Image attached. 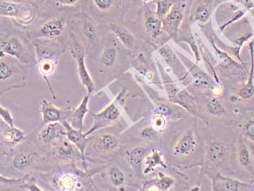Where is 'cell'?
I'll return each mask as SVG.
<instances>
[{
  "instance_id": "8fae6325",
  "label": "cell",
  "mask_w": 254,
  "mask_h": 191,
  "mask_svg": "<svg viewBox=\"0 0 254 191\" xmlns=\"http://www.w3.org/2000/svg\"><path fill=\"white\" fill-rule=\"evenodd\" d=\"M178 55L181 58L182 60L184 61L192 76H193V79H195L194 85L195 87H199V88H211V90L214 88L212 79L208 74H206L203 70L200 69L195 64L191 63L184 56L180 53H178Z\"/></svg>"
},
{
  "instance_id": "44dd1931",
  "label": "cell",
  "mask_w": 254,
  "mask_h": 191,
  "mask_svg": "<svg viewBox=\"0 0 254 191\" xmlns=\"http://www.w3.org/2000/svg\"><path fill=\"white\" fill-rule=\"evenodd\" d=\"M171 101L183 106L188 112L198 115L197 105L192 95H190L186 90H179Z\"/></svg>"
},
{
  "instance_id": "cb8c5ba5",
  "label": "cell",
  "mask_w": 254,
  "mask_h": 191,
  "mask_svg": "<svg viewBox=\"0 0 254 191\" xmlns=\"http://www.w3.org/2000/svg\"><path fill=\"white\" fill-rule=\"evenodd\" d=\"M35 153L23 152L17 155L12 161V167L19 171L27 170L35 159Z\"/></svg>"
},
{
  "instance_id": "9a60e30c",
  "label": "cell",
  "mask_w": 254,
  "mask_h": 191,
  "mask_svg": "<svg viewBox=\"0 0 254 191\" xmlns=\"http://www.w3.org/2000/svg\"><path fill=\"white\" fill-rule=\"evenodd\" d=\"M65 18L63 17H56L42 25L40 29V34L48 38H56L61 35L65 29Z\"/></svg>"
},
{
  "instance_id": "d6a6232c",
  "label": "cell",
  "mask_w": 254,
  "mask_h": 191,
  "mask_svg": "<svg viewBox=\"0 0 254 191\" xmlns=\"http://www.w3.org/2000/svg\"><path fill=\"white\" fill-rule=\"evenodd\" d=\"M253 36L252 32H247L241 37H238L236 40L233 41V44H234V47H233V52H234L235 56H236L237 59L241 61V64L244 65L243 61L241 60V56H240V52H241V48L246 41L249 40L251 37Z\"/></svg>"
},
{
  "instance_id": "30bf717a",
  "label": "cell",
  "mask_w": 254,
  "mask_h": 191,
  "mask_svg": "<svg viewBox=\"0 0 254 191\" xmlns=\"http://www.w3.org/2000/svg\"><path fill=\"white\" fill-rule=\"evenodd\" d=\"M183 19V12L180 7H172L170 12L162 19L164 30L174 40H177V34Z\"/></svg>"
},
{
  "instance_id": "7c38bea8",
  "label": "cell",
  "mask_w": 254,
  "mask_h": 191,
  "mask_svg": "<svg viewBox=\"0 0 254 191\" xmlns=\"http://www.w3.org/2000/svg\"><path fill=\"white\" fill-rule=\"evenodd\" d=\"M63 124L66 129L67 138L72 143L74 144L76 148L79 150L81 154L83 164H84V168L86 169L85 149L89 142L88 139L86 138L87 136L85 135V134H83L82 130H79V129H76L72 127L71 125L68 122H64Z\"/></svg>"
},
{
  "instance_id": "4fadbf2b",
  "label": "cell",
  "mask_w": 254,
  "mask_h": 191,
  "mask_svg": "<svg viewBox=\"0 0 254 191\" xmlns=\"http://www.w3.org/2000/svg\"><path fill=\"white\" fill-rule=\"evenodd\" d=\"M72 53L77 63L78 74L80 81L82 83L84 87L87 89L88 95H91L95 91V84H94L93 81L86 68L85 55L81 53V51H76L74 53L72 52Z\"/></svg>"
},
{
  "instance_id": "6da1fadb",
  "label": "cell",
  "mask_w": 254,
  "mask_h": 191,
  "mask_svg": "<svg viewBox=\"0 0 254 191\" xmlns=\"http://www.w3.org/2000/svg\"><path fill=\"white\" fill-rule=\"evenodd\" d=\"M127 100V90H123L119 92L116 99L107 108L99 114H92L94 124L88 131L84 133L88 136L92 133L102 128H106L117 122L120 117L122 111Z\"/></svg>"
},
{
  "instance_id": "5bb4252c",
  "label": "cell",
  "mask_w": 254,
  "mask_h": 191,
  "mask_svg": "<svg viewBox=\"0 0 254 191\" xmlns=\"http://www.w3.org/2000/svg\"><path fill=\"white\" fill-rule=\"evenodd\" d=\"M211 0H197L191 9L190 21L205 23L211 15Z\"/></svg>"
},
{
  "instance_id": "7bdbcfd3",
  "label": "cell",
  "mask_w": 254,
  "mask_h": 191,
  "mask_svg": "<svg viewBox=\"0 0 254 191\" xmlns=\"http://www.w3.org/2000/svg\"><path fill=\"white\" fill-rule=\"evenodd\" d=\"M172 111L169 106L166 104L158 105L154 109H153V114H161V115L169 116L172 114Z\"/></svg>"
},
{
  "instance_id": "2e32d148",
  "label": "cell",
  "mask_w": 254,
  "mask_h": 191,
  "mask_svg": "<svg viewBox=\"0 0 254 191\" xmlns=\"http://www.w3.org/2000/svg\"><path fill=\"white\" fill-rule=\"evenodd\" d=\"M1 139L7 145H17L25 139L26 133L18 128L12 127L3 122H1Z\"/></svg>"
},
{
  "instance_id": "83f0119b",
  "label": "cell",
  "mask_w": 254,
  "mask_h": 191,
  "mask_svg": "<svg viewBox=\"0 0 254 191\" xmlns=\"http://www.w3.org/2000/svg\"><path fill=\"white\" fill-rule=\"evenodd\" d=\"M145 149L142 147H137L128 152V160L133 167H139L145 158Z\"/></svg>"
},
{
  "instance_id": "8992f818",
  "label": "cell",
  "mask_w": 254,
  "mask_h": 191,
  "mask_svg": "<svg viewBox=\"0 0 254 191\" xmlns=\"http://www.w3.org/2000/svg\"><path fill=\"white\" fill-rule=\"evenodd\" d=\"M235 157L240 167L254 176V156L252 150L246 144L242 134L239 136L235 145Z\"/></svg>"
},
{
  "instance_id": "8d00e7d4",
  "label": "cell",
  "mask_w": 254,
  "mask_h": 191,
  "mask_svg": "<svg viewBox=\"0 0 254 191\" xmlns=\"http://www.w3.org/2000/svg\"><path fill=\"white\" fill-rule=\"evenodd\" d=\"M60 186L64 191H71L74 189L76 184V180L74 177L70 175H65L61 178L59 181Z\"/></svg>"
},
{
  "instance_id": "74e56055",
  "label": "cell",
  "mask_w": 254,
  "mask_h": 191,
  "mask_svg": "<svg viewBox=\"0 0 254 191\" xmlns=\"http://www.w3.org/2000/svg\"><path fill=\"white\" fill-rule=\"evenodd\" d=\"M151 122L152 127L158 131L164 130L167 125L165 116L161 114H153Z\"/></svg>"
},
{
  "instance_id": "ac0fdd59",
  "label": "cell",
  "mask_w": 254,
  "mask_h": 191,
  "mask_svg": "<svg viewBox=\"0 0 254 191\" xmlns=\"http://www.w3.org/2000/svg\"><path fill=\"white\" fill-rule=\"evenodd\" d=\"M251 59H252V66H251L250 74L249 79L242 88L238 91V96L241 99L249 100L252 99L254 97V42L250 44Z\"/></svg>"
},
{
  "instance_id": "bcb514c9",
  "label": "cell",
  "mask_w": 254,
  "mask_h": 191,
  "mask_svg": "<svg viewBox=\"0 0 254 191\" xmlns=\"http://www.w3.org/2000/svg\"><path fill=\"white\" fill-rule=\"evenodd\" d=\"M30 190L31 191H40V189H38V188H37V186H34V185H31V186H30Z\"/></svg>"
},
{
  "instance_id": "3957f363",
  "label": "cell",
  "mask_w": 254,
  "mask_h": 191,
  "mask_svg": "<svg viewBox=\"0 0 254 191\" xmlns=\"http://www.w3.org/2000/svg\"><path fill=\"white\" fill-rule=\"evenodd\" d=\"M197 148L195 127L191 128L177 141L173 149L174 156L186 158L195 153Z\"/></svg>"
},
{
  "instance_id": "ab89813d",
  "label": "cell",
  "mask_w": 254,
  "mask_h": 191,
  "mask_svg": "<svg viewBox=\"0 0 254 191\" xmlns=\"http://www.w3.org/2000/svg\"><path fill=\"white\" fill-rule=\"evenodd\" d=\"M56 62L53 61H44L39 64V69L44 76H48L54 71Z\"/></svg>"
},
{
  "instance_id": "f546056e",
  "label": "cell",
  "mask_w": 254,
  "mask_h": 191,
  "mask_svg": "<svg viewBox=\"0 0 254 191\" xmlns=\"http://www.w3.org/2000/svg\"><path fill=\"white\" fill-rule=\"evenodd\" d=\"M83 34L89 42H93L98 37V31L90 20L84 19L82 23Z\"/></svg>"
},
{
  "instance_id": "f6af8a7d",
  "label": "cell",
  "mask_w": 254,
  "mask_h": 191,
  "mask_svg": "<svg viewBox=\"0 0 254 191\" xmlns=\"http://www.w3.org/2000/svg\"><path fill=\"white\" fill-rule=\"evenodd\" d=\"M80 0H57V2L61 5L72 6L76 4Z\"/></svg>"
},
{
  "instance_id": "ba28073f",
  "label": "cell",
  "mask_w": 254,
  "mask_h": 191,
  "mask_svg": "<svg viewBox=\"0 0 254 191\" xmlns=\"http://www.w3.org/2000/svg\"><path fill=\"white\" fill-rule=\"evenodd\" d=\"M67 131L62 122H51L38 134V140L43 144H50L66 136Z\"/></svg>"
},
{
  "instance_id": "1f68e13d",
  "label": "cell",
  "mask_w": 254,
  "mask_h": 191,
  "mask_svg": "<svg viewBox=\"0 0 254 191\" xmlns=\"http://www.w3.org/2000/svg\"><path fill=\"white\" fill-rule=\"evenodd\" d=\"M110 180L116 187L122 186L125 182V175L117 167H114L109 171Z\"/></svg>"
},
{
  "instance_id": "e0dca14e",
  "label": "cell",
  "mask_w": 254,
  "mask_h": 191,
  "mask_svg": "<svg viewBox=\"0 0 254 191\" xmlns=\"http://www.w3.org/2000/svg\"><path fill=\"white\" fill-rule=\"evenodd\" d=\"M89 95L84 96L79 106L76 109L72 111L70 125L74 129H79V130L83 129L84 119L87 113L88 112Z\"/></svg>"
},
{
  "instance_id": "4dcf8cb0",
  "label": "cell",
  "mask_w": 254,
  "mask_h": 191,
  "mask_svg": "<svg viewBox=\"0 0 254 191\" xmlns=\"http://www.w3.org/2000/svg\"><path fill=\"white\" fill-rule=\"evenodd\" d=\"M159 53L162 56L164 60L166 61V64L170 66H173L174 65H176L177 66L179 65L178 60L175 56V53L171 49L170 47L168 45L163 46L162 48H160Z\"/></svg>"
},
{
  "instance_id": "7dc6e473",
  "label": "cell",
  "mask_w": 254,
  "mask_h": 191,
  "mask_svg": "<svg viewBox=\"0 0 254 191\" xmlns=\"http://www.w3.org/2000/svg\"><path fill=\"white\" fill-rule=\"evenodd\" d=\"M252 14H253L254 18V11H252Z\"/></svg>"
},
{
  "instance_id": "4316f807",
  "label": "cell",
  "mask_w": 254,
  "mask_h": 191,
  "mask_svg": "<svg viewBox=\"0 0 254 191\" xmlns=\"http://www.w3.org/2000/svg\"><path fill=\"white\" fill-rule=\"evenodd\" d=\"M207 112L214 117H223L226 114V109L223 103L218 98H214L208 101L205 105Z\"/></svg>"
},
{
  "instance_id": "52a82bcc",
  "label": "cell",
  "mask_w": 254,
  "mask_h": 191,
  "mask_svg": "<svg viewBox=\"0 0 254 191\" xmlns=\"http://www.w3.org/2000/svg\"><path fill=\"white\" fill-rule=\"evenodd\" d=\"M211 186L214 191H241L247 190L249 184L246 182L225 176L219 172L212 178Z\"/></svg>"
},
{
  "instance_id": "603a6c76",
  "label": "cell",
  "mask_w": 254,
  "mask_h": 191,
  "mask_svg": "<svg viewBox=\"0 0 254 191\" xmlns=\"http://www.w3.org/2000/svg\"><path fill=\"white\" fill-rule=\"evenodd\" d=\"M145 29L153 39L158 38L164 30L162 19L156 15H147L145 20Z\"/></svg>"
},
{
  "instance_id": "e575fe53",
  "label": "cell",
  "mask_w": 254,
  "mask_h": 191,
  "mask_svg": "<svg viewBox=\"0 0 254 191\" xmlns=\"http://www.w3.org/2000/svg\"><path fill=\"white\" fill-rule=\"evenodd\" d=\"M117 59V51L115 48H110L105 50L102 55V62L106 66L114 65Z\"/></svg>"
},
{
  "instance_id": "f1b7e54d",
  "label": "cell",
  "mask_w": 254,
  "mask_h": 191,
  "mask_svg": "<svg viewBox=\"0 0 254 191\" xmlns=\"http://www.w3.org/2000/svg\"><path fill=\"white\" fill-rule=\"evenodd\" d=\"M242 129V136L245 140L254 144V114H252L246 119Z\"/></svg>"
},
{
  "instance_id": "7402d4cb",
  "label": "cell",
  "mask_w": 254,
  "mask_h": 191,
  "mask_svg": "<svg viewBox=\"0 0 254 191\" xmlns=\"http://www.w3.org/2000/svg\"><path fill=\"white\" fill-rule=\"evenodd\" d=\"M143 165V173L145 175L154 171L155 168L158 166H161L164 169L167 168V166L163 159L162 153L156 149H153L151 153L145 158Z\"/></svg>"
},
{
  "instance_id": "b9f144b4",
  "label": "cell",
  "mask_w": 254,
  "mask_h": 191,
  "mask_svg": "<svg viewBox=\"0 0 254 191\" xmlns=\"http://www.w3.org/2000/svg\"><path fill=\"white\" fill-rule=\"evenodd\" d=\"M92 1L97 8L103 11L110 10L114 3V0H92Z\"/></svg>"
},
{
  "instance_id": "ee69618b",
  "label": "cell",
  "mask_w": 254,
  "mask_h": 191,
  "mask_svg": "<svg viewBox=\"0 0 254 191\" xmlns=\"http://www.w3.org/2000/svg\"><path fill=\"white\" fill-rule=\"evenodd\" d=\"M186 41L188 44H189L190 46L191 47V49H192V51L194 53V56H195V60L197 61H200V53H199L197 45H196L195 41L194 40L193 37H190L189 38L187 39Z\"/></svg>"
},
{
  "instance_id": "d6986e66",
  "label": "cell",
  "mask_w": 254,
  "mask_h": 191,
  "mask_svg": "<svg viewBox=\"0 0 254 191\" xmlns=\"http://www.w3.org/2000/svg\"><path fill=\"white\" fill-rule=\"evenodd\" d=\"M111 31L117 35L119 40L125 45L127 48L134 49L136 46V41L132 33L125 28L117 23H111L110 25Z\"/></svg>"
},
{
  "instance_id": "f35d334b",
  "label": "cell",
  "mask_w": 254,
  "mask_h": 191,
  "mask_svg": "<svg viewBox=\"0 0 254 191\" xmlns=\"http://www.w3.org/2000/svg\"><path fill=\"white\" fill-rule=\"evenodd\" d=\"M158 132L159 131H157L153 127H147L140 131V136L144 140L154 141L157 140L159 136Z\"/></svg>"
},
{
  "instance_id": "d590c367",
  "label": "cell",
  "mask_w": 254,
  "mask_h": 191,
  "mask_svg": "<svg viewBox=\"0 0 254 191\" xmlns=\"http://www.w3.org/2000/svg\"><path fill=\"white\" fill-rule=\"evenodd\" d=\"M171 7L172 3L167 0H159L157 1L156 16L163 19L170 12Z\"/></svg>"
},
{
  "instance_id": "ffe728a7",
  "label": "cell",
  "mask_w": 254,
  "mask_h": 191,
  "mask_svg": "<svg viewBox=\"0 0 254 191\" xmlns=\"http://www.w3.org/2000/svg\"><path fill=\"white\" fill-rule=\"evenodd\" d=\"M119 140L117 137L111 134H104L98 136L94 141L93 148L99 153H107L117 148Z\"/></svg>"
},
{
  "instance_id": "5b68a950",
  "label": "cell",
  "mask_w": 254,
  "mask_h": 191,
  "mask_svg": "<svg viewBox=\"0 0 254 191\" xmlns=\"http://www.w3.org/2000/svg\"><path fill=\"white\" fill-rule=\"evenodd\" d=\"M42 123L47 125L51 122H64L70 120L72 111L63 110L53 106L50 102L44 100L40 103Z\"/></svg>"
},
{
  "instance_id": "277c9868",
  "label": "cell",
  "mask_w": 254,
  "mask_h": 191,
  "mask_svg": "<svg viewBox=\"0 0 254 191\" xmlns=\"http://www.w3.org/2000/svg\"><path fill=\"white\" fill-rule=\"evenodd\" d=\"M227 147L219 140H213L208 144L205 153V165L219 167L227 160Z\"/></svg>"
},
{
  "instance_id": "7a4b0ae2",
  "label": "cell",
  "mask_w": 254,
  "mask_h": 191,
  "mask_svg": "<svg viewBox=\"0 0 254 191\" xmlns=\"http://www.w3.org/2000/svg\"><path fill=\"white\" fill-rule=\"evenodd\" d=\"M32 12V8L29 4L5 0H1L0 2V14L1 17L4 18L27 20L33 16Z\"/></svg>"
},
{
  "instance_id": "60d3db41",
  "label": "cell",
  "mask_w": 254,
  "mask_h": 191,
  "mask_svg": "<svg viewBox=\"0 0 254 191\" xmlns=\"http://www.w3.org/2000/svg\"><path fill=\"white\" fill-rule=\"evenodd\" d=\"M0 116H1V119L3 122H5L9 126L13 127L14 119L12 118L10 111L8 109H5L2 106H0Z\"/></svg>"
},
{
  "instance_id": "9c48e42d",
  "label": "cell",
  "mask_w": 254,
  "mask_h": 191,
  "mask_svg": "<svg viewBox=\"0 0 254 191\" xmlns=\"http://www.w3.org/2000/svg\"><path fill=\"white\" fill-rule=\"evenodd\" d=\"M0 51L1 55H7L21 61L23 64H28L25 58L26 49L24 45L17 37H11L8 40L1 41Z\"/></svg>"
},
{
  "instance_id": "484cf974",
  "label": "cell",
  "mask_w": 254,
  "mask_h": 191,
  "mask_svg": "<svg viewBox=\"0 0 254 191\" xmlns=\"http://www.w3.org/2000/svg\"><path fill=\"white\" fill-rule=\"evenodd\" d=\"M18 69L19 68L17 65L10 64L9 62H6V61H3L2 59H1V62H0V81L1 82L3 83L12 79L16 74Z\"/></svg>"
},
{
  "instance_id": "836d02e7",
  "label": "cell",
  "mask_w": 254,
  "mask_h": 191,
  "mask_svg": "<svg viewBox=\"0 0 254 191\" xmlns=\"http://www.w3.org/2000/svg\"><path fill=\"white\" fill-rule=\"evenodd\" d=\"M159 179L157 180L156 187L159 191H168L175 186V181L171 177L166 176L164 174L159 173Z\"/></svg>"
},
{
  "instance_id": "d4e9b609",
  "label": "cell",
  "mask_w": 254,
  "mask_h": 191,
  "mask_svg": "<svg viewBox=\"0 0 254 191\" xmlns=\"http://www.w3.org/2000/svg\"><path fill=\"white\" fill-rule=\"evenodd\" d=\"M78 151L79 150L76 148V145L72 143L68 139L62 141L58 148L59 156L64 159H72L73 156L78 154Z\"/></svg>"
}]
</instances>
